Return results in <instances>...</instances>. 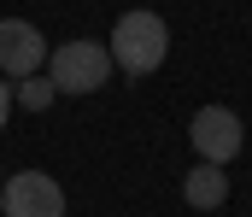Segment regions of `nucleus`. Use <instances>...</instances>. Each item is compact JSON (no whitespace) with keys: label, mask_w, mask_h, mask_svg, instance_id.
<instances>
[{"label":"nucleus","mask_w":252,"mask_h":217,"mask_svg":"<svg viewBox=\"0 0 252 217\" xmlns=\"http://www.w3.org/2000/svg\"><path fill=\"white\" fill-rule=\"evenodd\" d=\"M6 112H12V88H6V76H0V129H6Z\"/></svg>","instance_id":"obj_8"},{"label":"nucleus","mask_w":252,"mask_h":217,"mask_svg":"<svg viewBox=\"0 0 252 217\" xmlns=\"http://www.w3.org/2000/svg\"><path fill=\"white\" fill-rule=\"evenodd\" d=\"M164 53H170V24H164L158 12L135 6V12H124V18L112 24V59H118L129 76L158 71V65H164Z\"/></svg>","instance_id":"obj_1"},{"label":"nucleus","mask_w":252,"mask_h":217,"mask_svg":"<svg viewBox=\"0 0 252 217\" xmlns=\"http://www.w3.org/2000/svg\"><path fill=\"white\" fill-rule=\"evenodd\" d=\"M112 76V53L100 41H64L47 53V82L53 94H94L100 82Z\"/></svg>","instance_id":"obj_2"},{"label":"nucleus","mask_w":252,"mask_h":217,"mask_svg":"<svg viewBox=\"0 0 252 217\" xmlns=\"http://www.w3.org/2000/svg\"><path fill=\"white\" fill-rule=\"evenodd\" d=\"M241 118L229 112V106H199L193 112V124H188V141H193V153H199V164H229L235 153H241Z\"/></svg>","instance_id":"obj_3"},{"label":"nucleus","mask_w":252,"mask_h":217,"mask_svg":"<svg viewBox=\"0 0 252 217\" xmlns=\"http://www.w3.org/2000/svg\"><path fill=\"white\" fill-rule=\"evenodd\" d=\"M41 71H47V41H41V30L24 24V18H0V76L30 82V76H41Z\"/></svg>","instance_id":"obj_5"},{"label":"nucleus","mask_w":252,"mask_h":217,"mask_svg":"<svg viewBox=\"0 0 252 217\" xmlns=\"http://www.w3.org/2000/svg\"><path fill=\"white\" fill-rule=\"evenodd\" d=\"M182 200H188L193 212H217V206L229 200V176H223L217 164H193L188 182H182Z\"/></svg>","instance_id":"obj_6"},{"label":"nucleus","mask_w":252,"mask_h":217,"mask_svg":"<svg viewBox=\"0 0 252 217\" xmlns=\"http://www.w3.org/2000/svg\"><path fill=\"white\" fill-rule=\"evenodd\" d=\"M0 182H6V176H0Z\"/></svg>","instance_id":"obj_9"},{"label":"nucleus","mask_w":252,"mask_h":217,"mask_svg":"<svg viewBox=\"0 0 252 217\" xmlns=\"http://www.w3.org/2000/svg\"><path fill=\"white\" fill-rule=\"evenodd\" d=\"M0 217H64V188L41 170H18L0 182Z\"/></svg>","instance_id":"obj_4"},{"label":"nucleus","mask_w":252,"mask_h":217,"mask_svg":"<svg viewBox=\"0 0 252 217\" xmlns=\"http://www.w3.org/2000/svg\"><path fill=\"white\" fill-rule=\"evenodd\" d=\"M18 100H24L30 112H47V106H53V82H47V76H30V82H18Z\"/></svg>","instance_id":"obj_7"}]
</instances>
